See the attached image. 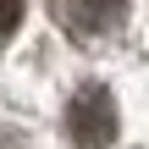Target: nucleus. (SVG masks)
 <instances>
[{"label": "nucleus", "mask_w": 149, "mask_h": 149, "mask_svg": "<svg viewBox=\"0 0 149 149\" xmlns=\"http://www.w3.org/2000/svg\"><path fill=\"white\" fill-rule=\"evenodd\" d=\"M50 11L77 39H111L127 22V0H50Z\"/></svg>", "instance_id": "2"}, {"label": "nucleus", "mask_w": 149, "mask_h": 149, "mask_svg": "<svg viewBox=\"0 0 149 149\" xmlns=\"http://www.w3.org/2000/svg\"><path fill=\"white\" fill-rule=\"evenodd\" d=\"M22 22V0H0V39H11Z\"/></svg>", "instance_id": "3"}, {"label": "nucleus", "mask_w": 149, "mask_h": 149, "mask_svg": "<svg viewBox=\"0 0 149 149\" xmlns=\"http://www.w3.org/2000/svg\"><path fill=\"white\" fill-rule=\"evenodd\" d=\"M116 100L105 94V88H77V100L66 105V133H72V144L77 149H111L116 144Z\"/></svg>", "instance_id": "1"}]
</instances>
